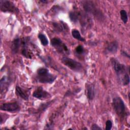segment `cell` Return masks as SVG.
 Returning <instances> with one entry per match:
<instances>
[{
    "label": "cell",
    "mask_w": 130,
    "mask_h": 130,
    "mask_svg": "<svg viewBox=\"0 0 130 130\" xmlns=\"http://www.w3.org/2000/svg\"><path fill=\"white\" fill-rule=\"evenodd\" d=\"M111 63L119 81L123 85H127L129 82V77L126 72V68L115 59H111Z\"/></svg>",
    "instance_id": "cell-1"
},
{
    "label": "cell",
    "mask_w": 130,
    "mask_h": 130,
    "mask_svg": "<svg viewBox=\"0 0 130 130\" xmlns=\"http://www.w3.org/2000/svg\"><path fill=\"white\" fill-rule=\"evenodd\" d=\"M37 79L42 83H52L56 79V76L49 73L48 69L41 68L37 71Z\"/></svg>",
    "instance_id": "cell-2"
},
{
    "label": "cell",
    "mask_w": 130,
    "mask_h": 130,
    "mask_svg": "<svg viewBox=\"0 0 130 130\" xmlns=\"http://www.w3.org/2000/svg\"><path fill=\"white\" fill-rule=\"evenodd\" d=\"M112 104L116 114L120 118H123L125 116L126 110L123 100L120 97H115L113 99Z\"/></svg>",
    "instance_id": "cell-3"
},
{
    "label": "cell",
    "mask_w": 130,
    "mask_h": 130,
    "mask_svg": "<svg viewBox=\"0 0 130 130\" xmlns=\"http://www.w3.org/2000/svg\"><path fill=\"white\" fill-rule=\"evenodd\" d=\"M78 21L80 22L81 26L85 29L90 28L92 24L91 17L87 13L82 11H78Z\"/></svg>",
    "instance_id": "cell-4"
},
{
    "label": "cell",
    "mask_w": 130,
    "mask_h": 130,
    "mask_svg": "<svg viewBox=\"0 0 130 130\" xmlns=\"http://www.w3.org/2000/svg\"><path fill=\"white\" fill-rule=\"evenodd\" d=\"M61 61L64 65L74 71H81L83 68L81 63L67 57H63Z\"/></svg>",
    "instance_id": "cell-5"
},
{
    "label": "cell",
    "mask_w": 130,
    "mask_h": 130,
    "mask_svg": "<svg viewBox=\"0 0 130 130\" xmlns=\"http://www.w3.org/2000/svg\"><path fill=\"white\" fill-rule=\"evenodd\" d=\"M51 44L58 52L60 53L65 54H69L70 53L68 47L59 38H53L51 40Z\"/></svg>",
    "instance_id": "cell-6"
},
{
    "label": "cell",
    "mask_w": 130,
    "mask_h": 130,
    "mask_svg": "<svg viewBox=\"0 0 130 130\" xmlns=\"http://www.w3.org/2000/svg\"><path fill=\"white\" fill-rule=\"evenodd\" d=\"M83 7L85 12L90 13L95 17H102L101 12L97 8L94 3L91 1H84Z\"/></svg>",
    "instance_id": "cell-7"
},
{
    "label": "cell",
    "mask_w": 130,
    "mask_h": 130,
    "mask_svg": "<svg viewBox=\"0 0 130 130\" xmlns=\"http://www.w3.org/2000/svg\"><path fill=\"white\" fill-rule=\"evenodd\" d=\"M0 6L1 11L4 12H10L15 14L19 12L18 9L13 2L10 1L1 0Z\"/></svg>",
    "instance_id": "cell-8"
},
{
    "label": "cell",
    "mask_w": 130,
    "mask_h": 130,
    "mask_svg": "<svg viewBox=\"0 0 130 130\" xmlns=\"http://www.w3.org/2000/svg\"><path fill=\"white\" fill-rule=\"evenodd\" d=\"M20 109L19 105L16 102H10L3 104L1 106V110L7 112H15Z\"/></svg>",
    "instance_id": "cell-9"
},
{
    "label": "cell",
    "mask_w": 130,
    "mask_h": 130,
    "mask_svg": "<svg viewBox=\"0 0 130 130\" xmlns=\"http://www.w3.org/2000/svg\"><path fill=\"white\" fill-rule=\"evenodd\" d=\"M32 95L34 97L40 100H45L51 96L50 93L46 90H44L42 87H39L37 88L34 91Z\"/></svg>",
    "instance_id": "cell-10"
},
{
    "label": "cell",
    "mask_w": 130,
    "mask_h": 130,
    "mask_svg": "<svg viewBox=\"0 0 130 130\" xmlns=\"http://www.w3.org/2000/svg\"><path fill=\"white\" fill-rule=\"evenodd\" d=\"M53 26L54 30L56 31L59 32L66 31L69 28L68 25L62 21L54 22L53 23Z\"/></svg>",
    "instance_id": "cell-11"
},
{
    "label": "cell",
    "mask_w": 130,
    "mask_h": 130,
    "mask_svg": "<svg viewBox=\"0 0 130 130\" xmlns=\"http://www.w3.org/2000/svg\"><path fill=\"white\" fill-rule=\"evenodd\" d=\"M21 44V38H15L12 42L11 45L12 51L14 53H17L20 49Z\"/></svg>",
    "instance_id": "cell-12"
},
{
    "label": "cell",
    "mask_w": 130,
    "mask_h": 130,
    "mask_svg": "<svg viewBox=\"0 0 130 130\" xmlns=\"http://www.w3.org/2000/svg\"><path fill=\"white\" fill-rule=\"evenodd\" d=\"M9 84V78L7 76L3 77L0 81L1 93L3 94L5 92V90L7 89L8 86Z\"/></svg>",
    "instance_id": "cell-13"
},
{
    "label": "cell",
    "mask_w": 130,
    "mask_h": 130,
    "mask_svg": "<svg viewBox=\"0 0 130 130\" xmlns=\"http://www.w3.org/2000/svg\"><path fill=\"white\" fill-rule=\"evenodd\" d=\"M15 92L18 96H19L23 100L26 101L28 99L29 96L26 92L18 86H16L15 87Z\"/></svg>",
    "instance_id": "cell-14"
},
{
    "label": "cell",
    "mask_w": 130,
    "mask_h": 130,
    "mask_svg": "<svg viewBox=\"0 0 130 130\" xmlns=\"http://www.w3.org/2000/svg\"><path fill=\"white\" fill-rule=\"evenodd\" d=\"M86 95L87 98L89 100H92L94 99L95 95L94 86L92 84H89L86 87Z\"/></svg>",
    "instance_id": "cell-15"
},
{
    "label": "cell",
    "mask_w": 130,
    "mask_h": 130,
    "mask_svg": "<svg viewBox=\"0 0 130 130\" xmlns=\"http://www.w3.org/2000/svg\"><path fill=\"white\" fill-rule=\"evenodd\" d=\"M118 44L117 41H114L110 42L107 47V50L111 53H115L118 49Z\"/></svg>",
    "instance_id": "cell-16"
},
{
    "label": "cell",
    "mask_w": 130,
    "mask_h": 130,
    "mask_svg": "<svg viewBox=\"0 0 130 130\" xmlns=\"http://www.w3.org/2000/svg\"><path fill=\"white\" fill-rule=\"evenodd\" d=\"M72 36L76 39L80 41H82V42H84L85 41V39L82 38L80 34V32L77 30V29H73L72 31Z\"/></svg>",
    "instance_id": "cell-17"
},
{
    "label": "cell",
    "mask_w": 130,
    "mask_h": 130,
    "mask_svg": "<svg viewBox=\"0 0 130 130\" xmlns=\"http://www.w3.org/2000/svg\"><path fill=\"white\" fill-rule=\"evenodd\" d=\"M38 38L39 40H40V42H41L43 46H47L48 44V41L46 37V36L43 34H39L38 35Z\"/></svg>",
    "instance_id": "cell-18"
},
{
    "label": "cell",
    "mask_w": 130,
    "mask_h": 130,
    "mask_svg": "<svg viewBox=\"0 0 130 130\" xmlns=\"http://www.w3.org/2000/svg\"><path fill=\"white\" fill-rule=\"evenodd\" d=\"M69 18L71 21L77 22L78 19V11H72L69 13Z\"/></svg>",
    "instance_id": "cell-19"
},
{
    "label": "cell",
    "mask_w": 130,
    "mask_h": 130,
    "mask_svg": "<svg viewBox=\"0 0 130 130\" xmlns=\"http://www.w3.org/2000/svg\"><path fill=\"white\" fill-rule=\"evenodd\" d=\"M120 18H121V19L122 20V21L124 23H125V24L126 23V22H127V20H128V17H127V15L126 12L124 10H122L120 12Z\"/></svg>",
    "instance_id": "cell-20"
},
{
    "label": "cell",
    "mask_w": 130,
    "mask_h": 130,
    "mask_svg": "<svg viewBox=\"0 0 130 130\" xmlns=\"http://www.w3.org/2000/svg\"><path fill=\"white\" fill-rule=\"evenodd\" d=\"M75 52L78 54H82L84 52V48L82 46L79 45L76 48Z\"/></svg>",
    "instance_id": "cell-21"
},
{
    "label": "cell",
    "mask_w": 130,
    "mask_h": 130,
    "mask_svg": "<svg viewBox=\"0 0 130 130\" xmlns=\"http://www.w3.org/2000/svg\"><path fill=\"white\" fill-rule=\"evenodd\" d=\"M112 127V123L111 120H108L106 122V130H110Z\"/></svg>",
    "instance_id": "cell-22"
},
{
    "label": "cell",
    "mask_w": 130,
    "mask_h": 130,
    "mask_svg": "<svg viewBox=\"0 0 130 130\" xmlns=\"http://www.w3.org/2000/svg\"><path fill=\"white\" fill-rule=\"evenodd\" d=\"M91 129H94V130H99V129H102V128L99 127L97 124H93L91 126Z\"/></svg>",
    "instance_id": "cell-23"
},
{
    "label": "cell",
    "mask_w": 130,
    "mask_h": 130,
    "mask_svg": "<svg viewBox=\"0 0 130 130\" xmlns=\"http://www.w3.org/2000/svg\"><path fill=\"white\" fill-rule=\"evenodd\" d=\"M44 106H45V107H46V108H47V106H48V105H47V104H44ZM44 109H45V108H44V106H43V107L42 108L41 110H44Z\"/></svg>",
    "instance_id": "cell-24"
}]
</instances>
